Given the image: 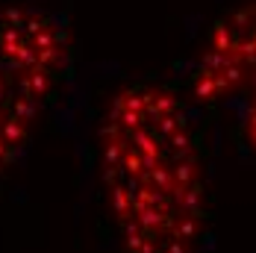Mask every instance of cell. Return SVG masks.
I'll use <instances>...</instances> for the list:
<instances>
[{"label":"cell","mask_w":256,"mask_h":253,"mask_svg":"<svg viewBox=\"0 0 256 253\" xmlns=\"http://www.w3.org/2000/svg\"><path fill=\"white\" fill-rule=\"evenodd\" d=\"M194 112L156 86L115 94L100 126L103 182L124 253H200L206 162Z\"/></svg>","instance_id":"6da1fadb"},{"label":"cell","mask_w":256,"mask_h":253,"mask_svg":"<svg viewBox=\"0 0 256 253\" xmlns=\"http://www.w3.org/2000/svg\"><path fill=\"white\" fill-rule=\"evenodd\" d=\"M74 71L65 21L36 6H0V174L26 150L36 118Z\"/></svg>","instance_id":"7a4b0ae2"},{"label":"cell","mask_w":256,"mask_h":253,"mask_svg":"<svg viewBox=\"0 0 256 253\" xmlns=\"http://www.w3.org/2000/svg\"><path fill=\"white\" fill-rule=\"evenodd\" d=\"M188 86L200 106L230 115L242 148L256 156V0L212 26Z\"/></svg>","instance_id":"3957f363"}]
</instances>
